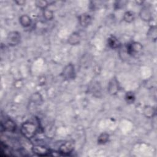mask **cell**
Masks as SVG:
<instances>
[{"instance_id":"cell-1","label":"cell","mask_w":157,"mask_h":157,"mask_svg":"<svg viewBox=\"0 0 157 157\" xmlns=\"http://www.w3.org/2000/svg\"><path fill=\"white\" fill-rule=\"evenodd\" d=\"M20 131L23 136L28 139H31L35 136L37 132V127L33 123L27 121L21 124Z\"/></svg>"},{"instance_id":"cell-2","label":"cell","mask_w":157,"mask_h":157,"mask_svg":"<svg viewBox=\"0 0 157 157\" xmlns=\"http://www.w3.org/2000/svg\"><path fill=\"white\" fill-rule=\"evenodd\" d=\"M142 48L143 47L140 43L138 42H131L126 46V52L130 56H136L142 52Z\"/></svg>"},{"instance_id":"cell-3","label":"cell","mask_w":157,"mask_h":157,"mask_svg":"<svg viewBox=\"0 0 157 157\" xmlns=\"http://www.w3.org/2000/svg\"><path fill=\"white\" fill-rule=\"evenodd\" d=\"M63 77L67 80L74 79L75 76L74 66L72 63L67 64L63 69L62 72Z\"/></svg>"},{"instance_id":"cell-4","label":"cell","mask_w":157,"mask_h":157,"mask_svg":"<svg viewBox=\"0 0 157 157\" xmlns=\"http://www.w3.org/2000/svg\"><path fill=\"white\" fill-rule=\"evenodd\" d=\"M7 43L10 46H15L18 45L21 39L20 33L17 31H11L7 36Z\"/></svg>"},{"instance_id":"cell-5","label":"cell","mask_w":157,"mask_h":157,"mask_svg":"<svg viewBox=\"0 0 157 157\" xmlns=\"http://www.w3.org/2000/svg\"><path fill=\"white\" fill-rule=\"evenodd\" d=\"M74 148V144L72 142L67 141L61 144L59 148V151L61 154L67 155L72 152Z\"/></svg>"},{"instance_id":"cell-6","label":"cell","mask_w":157,"mask_h":157,"mask_svg":"<svg viewBox=\"0 0 157 157\" xmlns=\"http://www.w3.org/2000/svg\"><path fill=\"white\" fill-rule=\"evenodd\" d=\"M119 90V84L115 78H112L108 85V92L111 95L116 94Z\"/></svg>"},{"instance_id":"cell-7","label":"cell","mask_w":157,"mask_h":157,"mask_svg":"<svg viewBox=\"0 0 157 157\" xmlns=\"http://www.w3.org/2000/svg\"><path fill=\"white\" fill-rule=\"evenodd\" d=\"M33 153L39 156H47L50 155V150L47 147L42 145H35L33 147Z\"/></svg>"},{"instance_id":"cell-8","label":"cell","mask_w":157,"mask_h":157,"mask_svg":"<svg viewBox=\"0 0 157 157\" xmlns=\"http://www.w3.org/2000/svg\"><path fill=\"white\" fill-rule=\"evenodd\" d=\"M78 22L83 27L88 26L91 22V17L88 13H82L78 17Z\"/></svg>"},{"instance_id":"cell-9","label":"cell","mask_w":157,"mask_h":157,"mask_svg":"<svg viewBox=\"0 0 157 157\" xmlns=\"http://www.w3.org/2000/svg\"><path fill=\"white\" fill-rule=\"evenodd\" d=\"M140 17L143 20L145 21H149L152 18L151 12L149 8L144 7L141 9L140 12Z\"/></svg>"},{"instance_id":"cell-10","label":"cell","mask_w":157,"mask_h":157,"mask_svg":"<svg viewBox=\"0 0 157 157\" xmlns=\"http://www.w3.org/2000/svg\"><path fill=\"white\" fill-rule=\"evenodd\" d=\"M3 127L6 131L13 132L16 130L17 125L13 120L10 119H8L5 121L3 124Z\"/></svg>"},{"instance_id":"cell-11","label":"cell","mask_w":157,"mask_h":157,"mask_svg":"<svg viewBox=\"0 0 157 157\" xmlns=\"http://www.w3.org/2000/svg\"><path fill=\"white\" fill-rule=\"evenodd\" d=\"M107 44L109 46V47H110L111 48H113V49L117 48L120 46V41L116 37H115L113 36H112L108 38Z\"/></svg>"},{"instance_id":"cell-12","label":"cell","mask_w":157,"mask_h":157,"mask_svg":"<svg viewBox=\"0 0 157 157\" xmlns=\"http://www.w3.org/2000/svg\"><path fill=\"white\" fill-rule=\"evenodd\" d=\"M80 36L78 33L74 32L72 33L68 37V42L71 45H77L80 43Z\"/></svg>"},{"instance_id":"cell-13","label":"cell","mask_w":157,"mask_h":157,"mask_svg":"<svg viewBox=\"0 0 157 157\" xmlns=\"http://www.w3.org/2000/svg\"><path fill=\"white\" fill-rule=\"evenodd\" d=\"M144 115L147 118H152L155 115L156 110L153 107H151L150 105H146L144 107L143 110Z\"/></svg>"},{"instance_id":"cell-14","label":"cell","mask_w":157,"mask_h":157,"mask_svg":"<svg viewBox=\"0 0 157 157\" xmlns=\"http://www.w3.org/2000/svg\"><path fill=\"white\" fill-rule=\"evenodd\" d=\"M20 23L23 27H28L31 24V19L27 15H23L20 17Z\"/></svg>"},{"instance_id":"cell-15","label":"cell","mask_w":157,"mask_h":157,"mask_svg":"<svg viewBox=\"0 0 157 157\" xmlns=\"http://www.w3.org/2000/svg\"><path fill=\"white\" fill-rule=\"evenodd\" d=\"M147 36L150 39L154 41L156 40L157 37V30L156 26H153L150 28L147 32Z\"/></svg>"},{"instance_id":"cell-16","label":"cell","mask_w":157,"mask_h":157,"mask_svg":"<svg viewBox=\"0 0 157 157\" xmlns=\"http://www.w3.org/2000/svg\"><path fill=\"white\" fill-rule=\"evenodd\" d=\"M134 18H135L134 13L131 11L126 12L123 16L124 20L128 23L132 22L134 20Z\"/></svg>"},{"instance_id":"cell-17","label":"cell","mask_w":157,"mask_h":157,"mask_svg":"<svg viewBox=\"0 0 157 157\" xmlns=\"http://www.w3.org/2000/svg\"><path fill=\"white\" fill-rule=\"evenodd\" d=\"M109 135L107 133L104 132L100 134L98 138V143L99 144H104L109 140Z\"/></svg>"},{"instance_id":"cell-18","label":"cell","mask_w":157,"mask_h":157,"mask_svg":"<svg viewBox=\"0 0 157 157\" xmlns=\"http://www.w3.org/2000/svg\"><path fill=\"white\" fill-rule=\"evenodd\" d=\"M125 100L127 103L132 104L135 100V96L132 92H127L125 95Z\"/></svg>"},{"instance_id":"cell-19","label":"cell","mask_w":157,"mask_h":157,"mask_svg":"<svg viewBox=\"0 0 157 157\" xmlns=\"http://www.w3.org/2000/svg\"><path fill=\"white\" fill-rule=\"evenodd\" d=\"M44 17L46 20H51L53 18V13L52 11L45 9L44 10Z\"/></svg>"},{"instance_id":"cell-20","label":"cell","mask_w":157,"mask_h":157,"mask_svg":"<svg viewBox=\"0 0 157 157\" xmlns=\"http://www.w3.org/2000/svg\"><path fill=\"white\" fill-rule=\"evenodd\" d=\"M36 4L37 7L42 9H45L48 6V2L45 1H37L36 2Z\"/></svg>"},{"instance_id":"cell-21","label":"cell","mask_w":157,"mask_h":157,"mask_svg":"<svg viewBox=\"0 0 157 157\" xmlns=\"http://www.w3.org/2000/svg\"><path fill=\"white\" fill-rule=\"evenodd\" d=\"M16 2L18 4V5H23L25 2L24 1H16Z\"/></svg>"}]
</instances>
